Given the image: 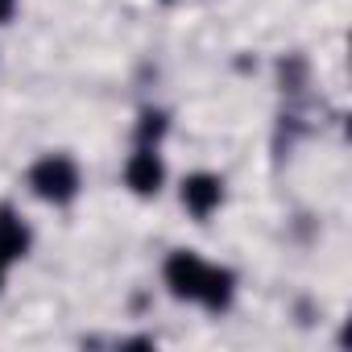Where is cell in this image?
<instances>
[{
    "label": "cell",
    "instance_id": "cell-1",
    "mask_svg": "<svg viewBox=\"0 0 352 352\" xmlns=\"http://www.w3.org/2000/svg\"><path fill=\"white\" fill-rule=\"evenodd\" d=\"M166 286L179 298H199L212 311H220L228 302V294H232V274L199 261L195 253H174L166 261Z\"/></svg>",
    "mask_w": 352,
    "mask_h": 352
},
{
    "label": "cell",
    "instance_id": "cell-2",
    "mask_svg": "<svg viewBox=\"0 0 352 352\" xmlns=\"http://www.w3.org/2000/svg\"><path fill=\"white\" fill-rule=\"evenodd\" d=\"M30 187H34L42 199L63 204V199H71L75 187H79V170H75V162H67V157H42V162L30 170Z\"/></svg>",
    "mask_w": 352,
    "mask_h": 352
},
{
    "label": "cell",
    "instance_id": "cell-3",
    "mask_svg": "<svg viewBox=\"0 0 352 352\" xmlns=\"http://www.w3.org/2000/svg\"><path fill=\"white\" fill-rule=\"evenodd\" d=\"M220 195H224V187H220V179H212V174H191L183 183V204L195 216H212L220 208Z\"/></svg>",
    "mask_w": 352,
    "mask_h": 352
},
{
    "label": "cell",
    "instance_id": "cell-4",
    "mask_svg": "<svg viewBox=\"0 0 352 352\" xmlns=\"http://www.w3.org/2000/svg\"><path fill=\"white\" fill-rule=\"evenodd\" d=\"M124 179H129V187H133L137 195H153V191L162 187V162H157V153H153V149H137V153L129 157Z\"/></svg>",
    "mask_w": 352,
    "mask_h": 352
},
{
    "label": "cell",
    "instance_id": "cell-5",
    "mask_svg": "<svg viewBox=\"0 0 352 352\" xmlns=\"http://www.w3.org/2000/svg\"><path fill=\"white\" fill-rule=\"evenodd\" d=\"M25 249H30L25 224H21L9 208H0V253H5V257H21Z\"/></svg>",
    "mask_w": 352,
    "mask_h": 352
},
{
    "label": "cell",
    "instance_id": "cell-6",
    "mask_svg": "<svg viewBox=\"0 0 352 352\" xmlns=\"http://www.w3.org/2000/svg\"><path fill=\"white\" fill-rule=\"evenodd\" d=\"M13 17V0H0V21H9Z\"/></svg>",
    "mask_w": 352,
    "mask_h": 352
},
{
    "label": "cell",
    "instance_id": "cell-7",
    "mask_svg": "<svg viewBox=\"0 0 352 352\" xmlns=\"http://www.w3.org/2000/svg\"><path fill=\"white\" fill-rule=\"evenodd\" d=\"M5 265H9V257H5V253H0V282H5Z\"/></svg>",
    "mask_w": 352,
    "mask_h": 352
}]
</instances>
